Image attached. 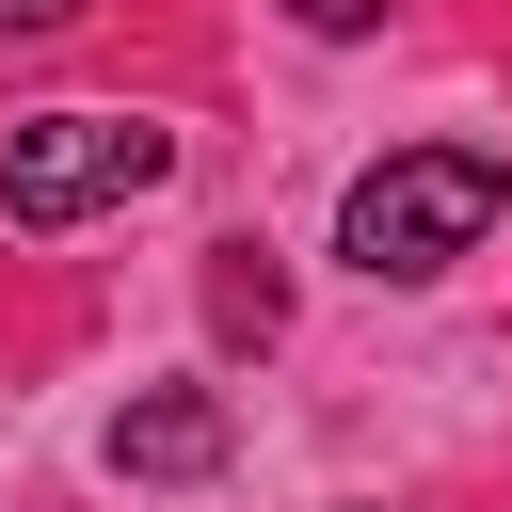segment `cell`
Wrapping results in <instances>:
<instances>
[{
	"mask_svg": "<svg viewBox=\"0 0 512 512\" xmlns=\"http://www.w3.org/2000/svg\"><path fill=\"white\" fill-rule=\"evenodd\" d=\"M112 464H128V480H208V464H224V400H208V384L128 400V416H112Z\"/></svg>",
	"mask_w": 512,
	"mask_h": 512,
	"instance_id": "3",
	"label": "cell"
},
{
	"mask_svg": "<svg viewBox=\"0 0 512 512\" xmlns=\"http://www.w3.org/2000/svg\"><path fill=\"white\" fill-rule=\"evenodd\" d=\"M208 304H224V336H272V320H288V288L256 272V240H224V272H208Z\"/></svg>",
	"mask_w": 512,
	"mask_h": 512,
	"instance_id": "4",
	"label": "cell"
},
{
	"mask_svg": "<svg viewBox=\"0 0 512 512\" xmlns=\"http://www.w3.org/2000/svg\"><path fill=\"white\" fill-rule=\"evenodd\" d=\"M496 208H512V160H480V144H400V160H368V176H352L336 256H352L368 288H416V272L480 256V224H496Z\"/></svg>",
	"mask_w": 512,
	"mask_h": 512,
	"instance_id": "1",
	"label": "cell"
},
{
	"mask_svg": "<svg viewBox=\"0 0 512 512\" xmlns=\"http://www.w3.org/2000/svg\"><path fill=\"white\" fill-rule=\"evenodd\" d=\"M64 16H80V0H0V32H64Z\"/></svg>",
	"mask_w": 512,
	"mask_h": 512,
	"instance_id": "6",
	"label": "cell"
},
{
	"mask_svg": "<svg viewBox=\"0 0 512 512\" xmlns=\"http://www.w3.org/2000/svg\"><path fill=\"white\" fill-rule=\"evenodd\" d=\"M288 16H304V32H368L384 0H288Z\"/></svg>",
	"mask_w": 512,
	"mask_h": 512,
	"instance_id": "5",
	"label": "cell"
},
{
	"mask_svg": "<svg viewBox=\"0 0 512 512\" xmlns=\"http://www.w3.org/2000/svg\"><path fill=\"white\" fill-rule=\"evenodd\" d=\"M176 176V128H144V112H32V128H0V224H80V208H128V192H160Z\"/></svg>",
	"mask_w": 512,
	"mask_h": 512,
	"instance_id": "2",
	"label": "cell"
}]
</instances>
